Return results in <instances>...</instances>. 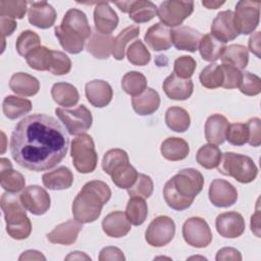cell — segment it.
I'll list each match as a JSON object with an SVG mask.
<instances>
[{
  "label": "cell",
  "mask_w": 261,
  "mask_h": 261,
  "mask_svg": "<svg viewBox=\"0 0 261 261\" xmlns=\"http://www.w3.org/2000/svg\"><path fill=\"white\" fill-rule=\"evenodd\" d=\"M249 130L248 143L253 147H258L261 144V120L257 117L251 118L247 123Z\"/></svg>",
  "instance_id": "56"
},
{
  "label": "cell",
  "mask_w": 261,
  "mask_h": 261,
  "mask_svg": "<svg viewBox=\"0 0 261 261\" xmlns=\"http://www.w3.org/2000/svg\"><path fill=\"white\" fill-rule=\"evenodd\" d=\"M239 89L247 96H256L261 92V80L258 75L245 71L243 72V77Z\"/></svg>",
  "instance_id": "54"
},
{
  "label": "cell",
  "mask_w": 261,
  "mask_h": 261,
  "mask_svg": "<svg viewBox=\"0 0 261 261\" xmlns=\"http://www.w3.org/2000/svg\"><path fill=\"white\" fill-rule=\"evenodd\" d=\"M245 220L243 216L236 211H229L219 214L215 220L217 232L226 239H236L245 231Z\"/></svg>",
  "instance_id": "15"
},
{
  "label": "cell",
  "mask_w": 261,
  "mask_h": 261,
  "mask_svg": "<svg viewBox=\"0 0 261 261\" xmlns=\"http://www.w3.org/2000/svg\"><path fill=\"white\" fill-rule=\"evenodd\" d=\"M163 91L166 96L172 100H187L194 90V85L191 79L184 80L171 73L163 82Z\"/></svg>",
  "instance_id": "23"
},
{
  "label": "cell",
  "mask_w": 261,
  "mask_h": 261,
  "mask_svg": "<svg viewBox=\"0 0 261 261\" xmlns=\"http://www.w3.org/2000/svg\"><path fill=\"white\" fill-rule=\"evenodd\" d=\"M52 57V50L45 46H40L27 56V63L33 69L39 71L49 70Z\"/></svg>",
  "instance_id": "45"
},
{
  "label": "cell",
  "mask_w": 261,
  "mask_h": 261,
  "mask_svg": "<svg viewBox=\"0 0 261 261\" xmlns=\"http://www.w3.org/2000/svg\"><path fill=\"white\" fill-rule=\"evenodd\" d=\"M224 4V1H202V5L208 9H217Z\"/></svg>",
  "instance_id": "64"
},
{
  "label": "cell",
  "mask_w": 261,
  "mask_h": 261,
  "mask_svg": "<svg viewBox=\"0 0 261 261\" xmlns=\"http://www.w3.org/2000/svg\"><path fill=\"white\" fill-rule=\"evenodd\" d=\"M154 185L152 178L144 173H139L135 184L127 189V193L130 197H139L142 199H148L153 193Z\"/></svg>",
  "instance_id": "49"
},
{
  "label": "cell",
  "mask_w": 261,
  "mask_h": 261,
  "mask_svg": "<svg viewBox=\"0 0 261 261\" xmlns=\"http://www.w3.org/2000/svg\"><path fill=\"white\" fill-rule=\"evenodd\" d=\"M122 12L128 13L132 20L143 23L151 20L157 14V6L147 0H130L114 3Z\"/></svg>",
  "instance_id": "13"
},
{
  "label": "cell",
  "mask_w": 261,
  "mask_h": 261,
  "mask_svg": "<svg viewBox=\"0 0 261 261\" xmlns=\"http://www.w3.org/2000/svg\"><path fill=\"white\" fill-rule=\"evenodd\" d=\"M204 177L194 168H186L177 172L163 188V196L166 204L177 211L188 209L196 196L202 191Z\"/></svg>",
  "instance_id": "2"
},
{
  "label": "cell",
  "mask_w": 261,
  "mask_h": 261,
  "mask_svg": "<svg viewBox=\"0 0 261 261\" xmlns=\"http://www.w3.org/2000/svg\"><path fill=\"white\" fill-rule=\"evenodd\" d=\"M0 182L1 187L8 193H18L25 185L23 175L12 169L11 162L6 158L0 159Z\"/></svg>",
  "instance_id": "24"
},
{
  "label": "cell",
  "mask_w": 261,
  "mask_h": 261,
  "mask_svg": "<svg viewBox=\"0 0 261 261\" xmlns=\"http://www.w3.org/2000/svg\"><path fill=\"white\" fill-rule=\"evenodd\" d=\"M220 58L222 63L232 65L241 70L248 65L249 53L245 46L233 44L224 49Z\"/></svg>",
  "instance_id": "38"
},
{
  "label": "cell",
  "mask_w": 261,
  "mask_h": 261,
  "mask_svg": "<svg viewBox=\"0 0 261 261\" xmlns=\"http://www.w3.org/2000/svg\"><path fill=\"white\" fill-rule=\"evenodd\" d=\"M222 153L216 145L207 144L202 146L196 155L197 162L206 169H212L218 166Z\"/></svg>",
  "instance_id": "43"
},
{
  "label": "cell",
  "mask_w": 261,
  "mask_h": 261,
  "mask_svg": "<svg viewBox=\"0 0 261 261\" xmlns=\"http://www.w3.org/2000/svg\"><path fill=\"white\" fill-rule=\"evenodd\" d=\"M211 35L223 43L232 41L240 35L231 10H224L216 15L211 24Z\"/></svg>",
  "instance_id": "16"
},
{
  "label": "cell",
  "mask_w": 261,
  "mask_h": 261,
  "mask_svg": "<svg viewBox=\"0 0 261 261\" xmlns=\"http://www.w3.org/2000/svg\"><path fill=\"white\" fill-rule=\"evenodd\" d=\"M9 88L17 95L31 97L39 92L40 83L35 76L29 73L16 72L9 81Z\"/></svg>",
  "instance_id": "30"
},
{
  "label": "cell",
  "mask_w": 261,
  "mask_h": 261,
  "mask_svg": "<svg viewBox=\"0 0 261 261\" xmlns=\"http://www.w3.org/2000/svg\"><path fill=\"white\" fill-rule=\"evenodd\" d=\"M19 260H46L45 256H43L40 252L35 251V250H29L23 252L19 258Z\"/></svg>",
  "instance_id": "62"
},
{
  "label": "cell",
  "mask_w": 261,
  "mask_h": 261,
  "mask_svg": "<svg viewBox=\"0 0 261 261\" xmlns=\"http://www.w3.org/2000/svg\"><path fill=\"white\" fill-rule=\"evenodd\" d=\"M200 83L207 89H216L222 86L223 71L220 64L211 63L202 69L199 75Z\"/></svg>",
  "instance_id": "44"
},
{
  "label": "cell",
  "mask_w": 261,
  "mask_h": 261,
  "mask_svg": "<svg viewBox=\"0 0 261 261\" xmlns=\"http://www.w3.org/2000/svg\"><path fill=\"white\" fill-rule=\"evenodd\" d=\"M145 42L154 51H165L171 47V30L161 22L150 27L145 34Z\"/></svg>",
  "instance_id": "25"
},
{
  "label": "cell",
  "mask_w": 261,
  "mask_h": 261,
  "mask_svg": "<svg viewBox=\"0 0 261 261\" xmlns=\"http://www.w3.org/2000/svg\"><path fill=\"white\" fill-rule=\"evenodd\" d=\"M125 259L122 251L116 247H105L101 250L99 254L100 261H107V260H118L123 261Z\"/></svg>",
  "instance_id": "57"
},
{
  "label": "cell",
  "mask_w": 261,
  "mask_h": 261,
  "mask_svg": "<svg viewBox=\"0 0 261 261\" xmlns=\"http://www.w3.org/2000/svg\"><path fill=\"white\" fill-rule=\"evenodd\" d=\"M132 105L139 115H150L159 108L160 96L154 89L147 88L139 96L133 97Z\"/></svg>",
  "instance_id": "28"
},
{
  "label": "cell",
  "mask_w": 261,
  "mask_h": 261,
  "mask_svg": "<svg viewBox=\"0 0 261 261\" xmlns=\"http://www.w3.org/2000/svg\"><path fill=\"white\" fill-rule=\"evenodd\" d=\"M54 33L56 38L59 40L60 45L66 52L71 54H79L83 51L85 40L81 36L66 29H63L61 25L55 27Z\"/></svg>",
  "instance_id": "36"
},
{
  "label": "cell",
  "mask_w": 261,
  "mask_h": 261,
  "mask_svg": "<svg viewBox=\"0 0 261 261\" xmlns=\"http://www.w3.org/2000/svg\"><path fill=\"white\" fill-rule=\"evenodd\" d=\"M162 156L169 161H179L187 158L190 152L189 144L181 138H167L160 147Z\"/></svg>",
  "instance_id": "31"
},
{
  "label": "cell",
  "mask_w": 261,
  "mask_h": 261,
  "mask_svg": "<svg viewBox=\"0 0 261 261\" xmlns=\"http://www.w3.org/2000/svg\"><path fill=\"white\" fill-rule=\"evenodd\" d=\"M111 191L102 180H91L85 184L72 203V214L81 223H90L98 219L101 210L109 199Z\"/></svg>",
  "instance_id": "3"
},
{
  "label": "cell",
  "mask_w": 261,
  "mask_h": 261,
  "mask_svg": "<svg viewBox=\"0 0 261 261\" xmlns=\"http://www.w3.org/2000/svg\"><path fill=\"white\" fill-rule=\"evenodd\" d=\"M70 69L71 60L69 59V57L61 51L52 50V57L48 71L55 75H63L68 73Z\"/></svg>",
  "instance_id": "51"
},
{
  "label": "cell",
  "mask_w": 261,
  "mask_h": 261,
  "mask_svg": "<svg viewBox=\"0 0 261 261\" xmlns=\"http://www.w3.org/2000/svg\"><path fill=\"white\" fill-rule=\"evenodd\" d=\"M182 237L188 245L195 248H205L212 241L211 229L201 217H191L185 221Z\"/></svg>",
  "instance_id": "11"
},
{
  "label": "cell",
  "mask_w": 261,
  "mask_h": 261,
  "mask_svg": "<svg viewBox=\"0 0 261 261\" xmlns=\"http://www.w3.org/2000/svg\"><path fill=\"white\" fill-rule=\"evenodd\" d=\"M127 60L138 66L147 65L151 60V54L141 40L132 43L126 50Z\"/></svg>",
  "instance_id": "47"
},
{
  "label": "cell",
  "mask_w": 261,
  "mask_h": 261,
  "mask_svg": "<svg viewBox=\"0 0 261 261\" xmlns=\"http://www.w3.org/2000/svg\"><path fill=\"white\" fill-rule=\"evenodd\" d=\"M174 233V221L166 215H160L149 224L145 232V239L150 246L163 247L171 242Z\"/></svg>",
  "instance_id": "10"
},
{
  "label": "cell",
  "mask_w": 261,
  "mask_h": 261,
  "mask_svg": "<svg viewBox=\"0 0 261 261\" xmlns=\"http://www.w3.org/2000/svg\"><path fill=\"white\" fill-rule=\"evenodd\" d=\"M196 66V60L192 56L182 55L175 59L173 64V73L180 79L188 80L193 75Z\"/></svg>",
  "instance_id": "53"
},
{
  "label": "cell",
  "mask_w": 261,
  "mask_h": 261,
  "mask_svg": "<svg viewBox=\"0 0 261 261\" xmlns=\"http://www.w3.org/2000/svg\"><path fill=\"white\" fill-rule=\"evenodd\" d=\"M217 261H222V260H242V255L240 253V251H238L234 248H230V247H225L220 249L217 254H216V258Z\"/></svg>",
  "instance_id": "59"
},
{
  "label": "cell",
  "mask_w": 261,
  "mask_h": 261,
  "mask_svg": "<svg viewBox=\"0 0 261 261\" xmlns=\"http://www.w3.org/2000/svg\"><path fill=\"white\" fill-rule=\"evenodd\" d=\"M23 207L34 215L45 214L51 205V199L47 191L39 186L27 187L19 196Z\"/></svg>",
  "instance_id": "12"
},
{
  "label": "cell",
  "mask_w": 261,
  "mask_h": 261,
  "mask_svg": "<svg viewBox=\"0 0 261 261\" xmlns=\"http://www.w3.org/2000/svg\"><path fill=\"white\" fill-rule=\"evenodd\" d=\"M70 156L79 172L85 174L93 172L97 167L98 155L92 137L87 134L75 137L70 144Z\"/></svg>",
  "instance_id": "6"
},
{
  "label": "cell",
  "mask_w": 261,
  "mask_h": 261,
  "mask_svg": "<svg viewBox=\"0 0 261 261\" xmlns=\"http://www.w3.org/2000/svg\"><path fill=\"white\" fill-rule=\"evenodd\" d=\"M55 113L71 136L85 134L92 126V113L85 105H80L73 109L56 108Z\"/></svg>",
  "instance_id": "7"
},
{
  "label": "cell",
  "mask_w": 261,
  "mask_h": 261,
  "mask_svg": "<svg viewBox=\"0 0 261 261\" xmlns=\"http://www.w3.org/2000/svg\"><path fill=\"white\" fill-rule=\"evenodd\" d=\"M165 122L171 130L184 133L190 127L191 119L187 110L181 107L173 106L166 110Z\"/></svg>",
  "instance_id": "39"
},
{
  "label": "cell",
  "mask_w": 261,
  "mask_h": 261,
  "mask_svg": "<svg viewBox=\"0 0 261 261\" xmlns=\"http://www.w3.org/2000/svg\"><path fill=\"white\" fill-rule=\"evenodd\" d=\"M249 49L255 54L258 58H260V32H256L249 39Z\"/></svg>",
  "instance_id": "60"
},
{
  "label": "cell",
  "mask_w": 261,
  "mask_h": 261,
  "mask_svg": "<svg viewBox=\"0 0 261 261\" xmlns=\"http://www.w3.org/2000/svg\"><path fill=\"white\" fill-rule=\"evenodd\" d=\"M60 25L87 40L92 35L91 27L88 22L86 14L76 8H71L66 11Z\"/></svg>",
  "instance_id": "22"
},
{
  "label": "cell",
  "mask_w": 261,
  "mask_h": 261,
  "mask_svg": "<svg viewBox=\"0 0 261 261\" xmlns=\"http://www.w3.org/2000/svg\"><path fill=\"white\" fill-rule=\"evenodd\" d=\"M259 1L241 0L236 5L234 22L239 34L249 35L253 33L259 23L260 18Z\"/></svg>",
  "instance_id": "9"
},
{
  "label": "cell",
  "mask_w": 261,
  "mask_h": 261,
  "mask_svg": "<svg viewBox=\"0 0 261 261\" xmlns=\"http://www.w3.org/2000/svg\"><path fill=\"white\" fill-rule=\"evenodd\" d=\"M113 37L111 35H103L98 32L92 33L88 42V51L98 59H107L112 50Z\"/></svg>",
  "instance_id": "32"
},
{
  "label": "cell",
  "mask_w": 261,
  "mask_h": 261,
  "mask_svg": "<svg viewBox=\"0 0 261 261\" xmlns=\"http://www.w3.org/2000/svg\"><path fill=\"white\" fill-rule=\"evenodd\" d=\"M29 21L39 29H49L56 20V11L51 4L46 1L30 2Z\"/></svg>",
  "instance_id": "17"
},
{
  "label": "cell",
  "mask_w": 261,
  "mask_h": 261,
  "mask_svg": "<svg viewBox=\"0 0 261 261\" xmlns=\"http://www.w3.org/2000/svg\"><path fill=\"white\" fill-rule=\"evenodd\" d=\"M217 168L223 175L231 176L242 184L252 182L258 174V168L249 156L233 152L222 154Z\"/></svg>",
  "instance_id": "5"
},
{
  "label": "cell",
  "mask_w": 261,
  "mask_h": 261,
  "mask_svg": "<svg viewBox=\"0 0 261 261\" xmlns=\"http://www.w3.org/2000/svg\"><path fill=\"white\" fill-rule=\"evenodd\" d=\"M40 46H41V40L39 35L30 30L21 32V34L16 39V43H15V48L17 53L20 56L25 58L31 52H33L35 49H37Z\"/></svg>",
  "instance_id": "46"
},
{
  "label": "cell",
  "mask_w": 261,
  "mask_h": 261,
  "mask_svg": "<svg viewBox=\"0 0 261 261\" xmlns=\"http://www.w3.org/2000/svg\"><path fill=\"white\" fill-rule=\"evenodd\" d=\"M194 11L193 1L167 0L163 1L157 8V15L161 23L168 28L177 27L188 18Z\"/></svg>",
  "instance_id": "8"
},
{
  "label": "cell",
  "mask_w": 261,
  "mask_h": 261,
  "mask_svg": "<svg viewBox=\"0 0 261 261\" xmlns=\"http://www.w3.org/2000/svg\"><path fill=\"white\" fill-rule=\"evenodd\" d=\"M138 171L136 170L135 167H133L129 163L122 166L115 172H113L110 176L112 178L113 184L120 188V189H129L135 181L137 180L138 177Z\"/></svg>",
  "instance_id": "48"
},
{
  "label": "cell",
  "mask_w": 261,
  "mask_h": 261,
  "mask_svg": "<svg viewBox=\"0 0 261 261\" xmlns=\"http://www.w3.org/2000/svg\"><path fill=\"white\" fill-rule=\"evenodd\" d=\"M27 1L23 0H1L0 16H8L11 18H22L27 12Z\"/></svg>",
  "instance_id": "50"
},
{
  "label": "cell",
  "mask_w": 261,
  "mask_h": 261,
  "mask_svg": "<svg viewBox=\"0 0 261 261\" xmlns=\"http://www.w3.org/2000/svg\"><path fill=\"white\" fill-rule=\"evenodd\" d=\"M42 181L49 190H66L70 188L73 182V174L69 168L60 166L52 171L44 173Z\"/></svg>",
  "instance_id": "29"
},
{
  "label": "cell",
  "mask_w": 261,
  "mask_h": 261,
  "mask_svg": "<svg viewBox=\"0 0 261 261\" xmlns=\"http://www.w3.org/2000/svg\"><path fill=\"white\" fill-rule=\"evenodd\" d=\"M66 260H82V259H86V260H91V258L89 256H87L85 253L83 252H79V251H74V252H71L67 257H65Z\"/></svg>",
  "instance_id": "63"
},
{
  "label": "cell",
  "mask_w": 261,
  "mask_h": 261,
  "mask_svg": "<svg viewBox=\"0 0 261 261\" xmlns=\"http://www.w3.org/2000/svg\"><path fill=\"white\" fill-rule=\"evenodd\" d=\"M125 214L132 224L136 226L143 224L148 216V206L145 199L130 197L126 204Z\"/></svg>",
  "instance_id": "41"
},
{
  "label": "cell",
  "mask_w": 261,
  "mask_h": 261,
  "mask_svg": "<svg viewBox=\"0 0 261 261\" xmlns=\"http://www.w3.org/2000/svg\"><path fill=\"white\" fill-rule=\"evenodd\" d=\"M2 110L7 118L16 119L32 110V102L28 99L10 95L4 98Z\"/></svg>",
  "instance_id": "35"
},
{
  "label": "cell",
  "mask_w": 261,
  "mask_h": 261,
  "mask_svg": "<svg viewBox=\"0 0 261 261\" xmlns=\"http://www.w3.org/2000/svg\"><path fill=\"white\" fill-rule=\"evenodd\" d=\"M51 96L53 100L60 106H74L80 99L76 88L68 83H56L52 86Z\"/></svg>",
  "instance_id": "33"
},
{
  "label": "cell",
  "mask_w": 261,
  "mask_h": 261,
  "mask_svg": "<svg viewBox=\"0 0 261 261\" xmlns=\"http://www.w3.org/2000/svg\"><path fill=\"white\" fill-rule=\"evenodd\" d=\"M82 228L83 223H81L80 221L75 219L67 220L55 226L54 229L47 234V239L52 244L69 246L76 241Z\"/></svg>",
  "instance_id": "21"
},
{
  "label": "cell",
  "mask_w": 261,
  "mask_h": 261,
  "mask_svg": "<svg viewBox=\"0 0 261 261\" xmlns=\"http://www.w3.org/2000/svg\"><path fill=\"white\" fill-rule=\"evenodd\" d=\"M229 122L221 114L210 115L205 122V138L212 145H220L225 141Z\"/></svg>",
  "instance_id": "27"
},
{
  "label": "cell",
  "mask_w": 261,
  "mask_h": 261,
  "mask_svg": "<svg viewBox=\"0 0 261 261\" xmlns=\"http://www.w3.org/2000/svg\"><path fill=\"white\" fill-rule=\"evenodd\" d=\"M251 230L256 237L260 238V210H259L258 203L256 206L255 214L252 215L251 217Z\"/></svg>",
  "instance_id": "61"
},
{
  "label": "cell",
  "mask_w": 261,
  "mask_h": 261,
  "mask_svg": "<svg viewBox=\"0 0 261 261\" xmlns=\"http://www.w3.org/2000/svg\"><path fill=\"white\" fill-rule=\"evenodd\" d=\"M1 209L4 212L6 231L14 240H24L32 232V223L19 197L4 193L1 197Z\"/></svg>",
  "instance_id": "4"
},
{
  "label": "cell",
  "mask_w": 261,
  "mask_h": 261,
  "mask_svg": "<svg viewBox=\"0 0 261 261\" xmlns=\"http://www.w3.org/2000/svg\"><path fill=\"white\" fill-rule=\"evenodd\" d=\"M221 68L223 71V83H222V88L224 89H236L239 88L242 77H243V72L229 64H221Z\"/></svg>",
  "instance_id": "55"
},
{
  "label": "cell",
  "mask_w": 261,
  "mask_h": 261,
  "mask_svg": "<svg viewBox=\"0 0 261 261\" xmlns=\"http://www.w3.org/2000/svg\"><path fill=\"white\" fill-rule=\"evenodd\" d=\"M128 163L129 159L127 153L122 149L115 148L108 150L104 154L102 160V168L107 174L111 175L113 172H115L116 170H118L119 168Z\"/></svg>",
  "instance_id": "40"
},
{
  "label": "cell",
  "mask_w": 261,
  "mask_h": 261,
  "mask_svg": "<svg viewBox=\"0 0 261 261\" xmlns=\"http://www.w3.org/2000/svg\"><path fill=\"white\" fill-rule=\"evenodd\" d=\"M140 35V28L137 24L129 25L123 29L112 42L111 54L116 60H122L124 58V51L126 45Z\"/></svg>",
  "instance_id": "37"
},
{
  "label": "cell",
  "mask_w": 261,
  "mask_h": 261,
  "mask_svg": "<svg viewBox=\"0 0 261 261\" xmlns=\"http://www.w3.org/2000/svg\"><path fill=\"white\" fill-rule=\"evenodd\" d=\"M209 200L216 207L232 206L238 200L237 189L227 180L215 178L209 187Z\"/></svg>",
  "instance_id": "14"
},
{
  "label": "cell",
  "mask_w": 261,
  "mask_h": 261,
  "mask_svg": "<svg viewBox=\"0 0 261 261\" xmlns=\"http://www.w3.org/2000/svg\"><path fill=\"white\" fill-rule=\"evenodd\" d=\"M122 90L133 96H139L147 89V79L139 71H128L121 80Z\"/></svg>",
  "instance_id": "42"
},
{
  "label": "cell",
  "mask_w": 261,
  "mask_h": 261,
  "mask_svg": "<svg viewBox=\"0 0 261 261\" xmlns=\"http://www.w3.org/2000/svg\"><path fill=\"white\" fill-rule=\"evenodd\" d=\"M85 92L89 103L98 108L107 106L113 97L111 86L102 80H94L88 82L85 87Z\"/></svg>",
  "instance_id": "18"
},
{
  "label": "cell",
  "mask_w": 261,
  "mask_h": 261,
  "mask_svg": "<svg viewBox=\"0 0 261 261\" xmlns=\"http://www.w3.org/2000/svg\"><path fill=\"white\" fill-rule=\"evenodd\" d=\"M0 28H1L2 39H5V37L11 36L12 33L16 30L17 23L11 17L0 16Z\"/></svg>",
  "instance_id": "58"
},
{
  "label": "cell",
  "mask_w": 261,
  "mask_h": 261,
  "mask_svg": "<svg viewBox=\"0 0 261 261\" xmlns=\"http://www.w3.org/2000/svg\"><path fill=\"white\" fill-rule=\"evenodd\" d=\"M202 37L199 31L186 25L171 30V41L177 50L195 52L199 48Z\"/></svg>",
  "instance_id": "20"
},
{
  "label": "cell",
  "mask_w": 261,
  "mask_h": 261,
  "mask_svg": "<svg viewBox=\"0 0 261 261\" xmlns=\"http://www.w3.org/2000/svg\"><path fill=\"white\" fill-rule=\"evenodd\" d=\"M249 130L246 123L237 122L228 125L225 140L234 146H243L248 143Z\"/></svg>",
  "instance_id": "52"
},
{
  "label": "cell",
  "mask_w": 261,
  "mask_h": 261,
  "mask_svg": "<svg viewBox=\"0 0 261 261\" xmlns=\"http://www.w3.org/2000/svg\"><path fill=\"white\" fill-rule=\"evenodd\" d=\"M96 32L110 35L118 24V16L107 2H98L94 9Z\"/></svg>",
  "instance_id": "19"
},
{
  "label": "cell",
  "mask_w": 261,
  "mask_h": 261,
  "mask_svg": "<svg viewBox=\"0 0 261 261\" xmlns=\"http://www.w3.org/2000/svg\"><path fill=\"white\" fill-rule=\"evenodd\" d=\"M225 48V43L219 41L211 34H206L202 37L198 49L205 61L213 62L221 57Z\"/></svg>",
  "instance_id": "34"
},
{
  "label": "cell",
  "mask_w": 261,
  "mask_h": 261,
  "mask_svg": "<svg viewBox=\"0 0 261 261\" xmlns=\"http://www.w3.org/2000/svg\"><path fill=\"white\" fill-rule=\"evenodd\" d=\"M130 224L124 212L113 211L104 217L102 228L108 237L122 238L129 232Z\"/></svg>",
  "instance_id": "26"
},
{
  "label": "cell",
  "mask_w": 261,
  "mask_h": 261,
  "mask_svg": "<svg viewBox=\"0 0 261 261\" xmlns=\"http://www.w3.org/2000/svg\"><path fill=\"white\" fill-rule=\"evenodd\" d=\"M68 137L52 116L35 113L22 118L10 138L14 161L33 171H45L62 161L67 153Z\"/></svg>",
  "instance_id": "1"
}]
</instances>
